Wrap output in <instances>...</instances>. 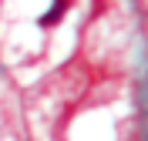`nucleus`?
<instances>
[{"mask_svg": "<svg viewBox=\"0 0 148 141\" xmlns=\"http://www.w3.org/2000/svg\"><path fill=\"white\" fill-rule=\"evenodd\" d=\"M67 3H71V0H54V3H51V10H47L44 17H40V27H54L57 20L67 14Z\"/></svg>", "mask_w": 148, "mask_h": 141, "instance_id": "nucleus-1", "label": "nucleus"}]
</instances>
